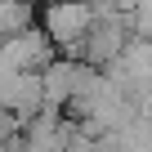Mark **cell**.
Masks as SVG:
<instances>
[{"mask_svg": "<svg viewBox=\"0 0 152 152\" xmlns=\"http://www.w3.org/2000/svg\"><path fill=\"white\" fill-rule=\"evenodd\" d=\"M36 27L49 36L54 49L81 54V45H85L90 27H94V5H54V9H40Z\"/></svg>", "mask_w": 152, "mask_h": 152, "instance_id": "obj_1", "label": "cell"}, {"mask_svg": "<svg viewBox=\"0 0 152 152\" xmlns=\"http://www.w3.org/2000/svg\"><path fill=\"white\" fill-rule=\"evenodd\" d=\"M54 58H58V49L49 45V36L40 27H31V31H23V36H14V40L0 45V63H5L9 72H36L40 76Z\"/></svg>", "mask_w": 152, "mask_h": 152, "instance_id": "obj_2", "label": "cell"}]
</instances>
